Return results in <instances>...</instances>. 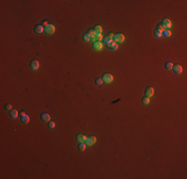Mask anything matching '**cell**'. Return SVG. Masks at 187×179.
<instances>
[{
    "mask_svg": "<svg viewBox=\"0 0 187 179\" xmlns=\"http://www.w3.org/2000/svg\"><path fill=\"white\" fill-rule=\"evenodd\" d=\"M19 117H20V121L24 124H27L30 120V118L28 116V113L25 111V110H22L20 113H19Z\"/></svg>",
    "mask_w": 187,
    "mask_h": 179,
    "instance_id": "obj_1",
    "label": "cell"
},
{
    "mask_svg": "<svg viewBox=\"0 0 187 179\" xmlns=\"http://www.w3.org/2000/svg\"><path fill=\"white\" fill-rule=\"evenodd\" d=\"M113 41L117 44L118 43H122L124 41V36L121 34V33H118V34H115L114 37H113Z\"/></svg>",
    "mask_w": 187,
    "mask_h": 179,
    "instance_id": "obj_2",
    "label": "cell"
},
{
    "mask_svg": "<svg viewBox=\"0 0 187 179\" xmlns=\"http://www.w3.org/2000/svg\"><path fill=\"white\" fill-rule=\"evenodd\" d=\"M163 31H164V28H163L162 26H161V25H157V27L154 29V32H153L154 37H156V38L161 37V36H162Z\"/></svg>",
    "mask_w": 187,
    "mask_h": 179,
    "instance_id": "obj_3",
    "label": "cell"
},
{
    "mask_svg": "<svg viewBox=\"0 0 187 179\" xmlns=\"http://www.w3.org/2000/svg\"><path fill=\"white\" fill-rule=\"evenodd\" d=\"M160 25L164 28V30H169L171 28V21L168 18H163Z\"/></svg>",
    "mask_w": 187,
    "mask_h": 179,
    "instance_id": "obj_4",
    "label": "cell"
},
{
    "mask_svg": "<svg viewBox=\"0 0 187 179\" xmlns=\"http://www.w3.org/2000/svg\"><path fill=\"white\" fill-rule=\"evenodd\" d=\"M103 81H104V83H107V84H110L111 82L114 81V77L111 76V74H109V73H105L104 75H103Z\"/></svg>",
    "mask_w": 187,
    "mask_h": 179,
    "instance_id": "obj_5",
    "label": "cell"
},
{
    "mask_svg": "<svg viewBox=\"0 0 187 179\" xmlns=\"http://www.w3.org/2000/svg\"><path fill=\"white\" fill-rule=\"evenodd\" d=\"M92 47L96 51H102L103 48H104V45H103V43L101 41H95V42H93Z\"/></svg>",
    "mask_w": 187,
    "mask_h": 179,
    "instance_id": "obj_6",
    "label": "cell"
},
{
    "mask_svg": "<svg viewBox=\"0 0 187 179\" xmlns=\"http://www.w3.org/2000/svg\"><path fill=\"white\" fill-rule=\"evenodd\" d=\"M44 31H45V32H46V34H48V35H52V34H54V32L56 31V28H55L54 25L49 24L48 26H46V27H45Z\"/></svg>",
    "mask_w": 187,
    "mask_h": 179,
    "instance_id": "obj_7",
    "label": "cell"
},
{
    "mask_svg": "<svg viewBox=\"0 0 187 179\" xmlns=\"http://www.w3.org/2000/svg\"><path fill=\"white\" fill-rule=\"evenodd\" d=\"M96 141H97L96 136H89V137H87L85 143H86V145H94L96 143Z\"/></svg>",
    "mask_w": 187,
    "mask_h": 179,
    "instance_id": "obj_8",
    "label": "cell"
},
{
    "mask_svg": "<svg viewBox=\"0 0 187 179\" xmlns=\"http://www.w3.org/2000/svg\"><path fill=\"white\" fill-rule=\"evenodd\" d=\"M44 27H43V25L42 24H37L36 26L34 27V32L36 33V34H38V35H40V34H42L43 32H44Z\"/></svg>",
    "mask_w": 187,
    "mask_h": 179,
    "instance_id": "obj_9",
    "label": "cell"
},
{
    "mask_svg": "<svg viewBox=\"0 0 187 179\" xmlns=\"http://www.w3.org/2000/svg\"><path fill=\"white\" fill-rule=\"evenodd\" d=\"M144 94H145V97H147V98L152 97L154 94V89L152 87H147L144 91Z\"/></svg>",
    "mask_w": 187,
    "mask_h": 179,
    "instance_id": "obj_10",
    "label": "cell"
},
{
    "mask_svg": "<svg viewBox=\"0 0 187 179\" xmlns=\"http://www.w3.org/2000/svg\"><path fill=\"white\" fill-rule=\"evenodd\" d=\"M39 67H40V63L37 61V60H33V61H31V63H30V68H31L33 71L38 70Z\"/></svg>",
    "mask_w": 187,
    "mask_h": 179,
    "instance_id": "obj_11",
    "label": "cell"
},
{
    "mask_svg": "<svg viewBox=\"0 0 187 179\" xmlns=\"http://www.w3.org/2000/svg\"><path fill=\"white\" fill-rule=\"evenodd\" d=\"M172 70H173L174 74H176V75H179V74H181V73H182V71H183L182 67L179 65V64H176V65H173V67H172Z\"/></svg>",
    "mask_w": 187,
    "mask_h": 179,
    "instance_id": "obj_12",
    "label": "cell"
},
{
    "mask_svg": "<svg viewBox=\"0 0 187 179\" xmlns=\"http://www.w3.org/2000/svg\"><path fill=\"white\" fill-rule=\"evenodd\" d=\"M9 116H10V118H11V119H17V118H18V116H19V112H18V110H17V109H12L9 111Z\"/></svg>",
    "mask_w": 187,
    "mask_h": 179,
    "instance_id": "obj_13",
    "label": "cell"
},
{
    "mask_svg": "<svg viewBox=\"0 0 187 179\" xmlns=\"http://www.w3.org/2000/svg\"><path fill=\"white\" fill-rule=\"evenodd\" d=\"M40 119H41V120L42 121H44V122H49L50 121V119H51V118H50V116L48 113H46V112H43V113H41V117H40Z\"/></svg>",
    "mask_w": 187,
    "mask_h": 179,
    "instance_id": "obj_14",
    "label": "cell"
},
{
    "mask_svg": "<svg viewBox=\"0 0 187 179\" xmlns=\"http://www.w3.org/2000/svg\"><path fill=\"white\" fill-rule=\"evenodd\" d=\"M87 137H88V136H86L85 134H82V133H80V134H77V136H76V139L78 140L79 142H85V141H86V139H87Z\"/></svg>",
    "mask_w": 187,
    "mask_h": 179,
    "instance_id": "obj_15",
    "label": "cell"
},
{
    "mask_svg": "<svg viewBox=\"0 0 187 179\" xmlns=\"http://www.w3.org/2000/svg\"><path fill=\"white\" fill-rule=\"evenodd\" d=\"M87 34H88V35L90 36V38H91V41H96V39H95L96 33H95L94 29H89L88 31H87Z\"/></svg>",
    "mask_w": 187,
    "mask_h": 179,
    "instance_id": "obj_16",
    "label": "cell"
},
{
    "mask_svg": "<svg viewBox=\"0 0 187 179\" xmlns=\"http://www.w3.org/2000/svg\"><path fill=\"white\" fill-rule=\"evenodd\" d=\"M94 31H95L96 34H102V32H103L102 26H101V25H96L95 28H94Z\"/></svg>",
    "mask_w": 187,
    "mask_h": 179,
    "instance_id": "obj_17",
    "label": "cell"
},
{
    "mask_svg": "<svg viewBox=\"0 0 187 179\" xmlns=\"http://www.w3.org/2000/svg\"><path fill=\"white\" fill-rule=\"evenodd\" d=\"M172 67H173V64H172V63H170V62H167V63H165V64H164V69H165V70H167V71L172 70Z\"/></svg>",
    "mask_w": 187,
    "mask_h": 179,
    "instance_id": "obj_18",
    "label": "cell"
},
{
    "mask_svg": "<svg viewBox=\"0 0 187 179\" xmlns=\"http://www.w3.org/2000/svg\"><path fill=\"white\" fill-rule=\"evenodd\" d=\"M86 148V143L85 142H79L78 144V150L79 151H84Z\"/></svg>",
    "mask_w": 187,
    "mask_h": 179,
    "instance_id": "obj_19",
    "label": "cell"
},
{
    "mask_svg": "<svg viewBox=\"0 0 187 179\" xmlns=\"http://www.w3.org/2000/svg\"><path fill=\"white\" fill-rule=\"evenodd\" d=\"M82 39H83V41L84 42H90L91 41V38H90V36L87 34V33H85L83 36H82Z\"/></svg>",
    "mask_w": 187,
    "mask_h": 179,
    "instance_id": "obj_20",
    "label": "cell"
},
{
    "mask_svg": "<svg viewBox=\"0 0 187 179\" xmlns=\"http://www.w3.org/2000/svg\"><path fill=\"white\" fill-rule=\"evenodd\" d=\"M108 47L110 50H114V51H115V50H117V49H118V44H117V43L113 42V43H110Z\"/></svg>",
    "mask_w": 187,
    "mask_h": 179,
    "instance_id": "obj_21",
    "label": "cell"
},
{
    "mask_svg": "<svg viewBox=\"0 0 187 179\" xmlns=\"http://www.w3.org/2000/svg\"><path fill=\"white\" fill-rule=\"evenodd\" d=\"M104 42L107 44V46H108L110 43H113L114 41H113V39H111V38H109V37H108V36H107V37L105 38V39H104Z\"/></svg>",
    "mask_w": 187,
    "mask_h": 179,
    "instance_id": "obj_22",
    "label": "cell"
},
{
    "mask_svg": "<svg viewBox=\"0 0 187 179\" xmlns=\"http://www.w3.org/2000/svg\"><path fill=\"white\" fill-rule=\"evenodd\" d=\"M141 103H142V105H148V104H149V98L143 97V98L141 99Z\"/></svg>",
    "mask_w": 187,
    "mask_h": 179,
    "instance_id": "obj_23",
    "label": "cell"
},
{
    "mask_svg": "<svg viewBox=\"0 0 187 179\" xmlns=\"http://www.w3.org/2000/svg\"><path fill=\"white\" fill-rule=\"evenodd\" d=\"M162 36H164V37H166V38L170 37V36H171V31H170V30H164L163 33H162Z\"/></svg>",
    "mask_w": 187,
    "mask_h": 179,
    "instance_id": "obj_24",
    "label": "cell"
},
{
    "mask_svg": "<svg viewBox=\"0 0 187 179\" xmlns=\"http://www.w3.org/2000/svg\"><path fill=\"white\" fill-rule=\"evenodd\" d=\"M103 83H104V81H103V79H102V78H98V79H96V80H95V84H96V85H98V86H101Z\"/></svg>",
    "mask_w": 187,
    "mask_h": 179,
    "instance_id": "obj_25",
    "label": "cell"
},
{
    "mask_svg": "<svg viewBox=\"0 0 187 179\" xmlns=\"http://www.w3.org/2000/svg\"><path fill=\"white\" fill-rule=\"evenodd\" d=\"M55 126H56V124H55L54 121H49V122H48V127H49L50 129H54Z\"/></svg>",
    "mask_w": 187,
    "mask_h": 179,
    "instance_id": "obj_26",
    "label": "cell"
},
{
    "mask_svg": "<svg viewBox=\"0 0 187 179\" xmlns=\"http://www.w3.org/2000/svg\"><path fill=\"white\" fill-rule=\"evenodd\" d=\"M95 39H96V41H101V42H102V39H103V35H102V34H96V36H95Z\"/></svg>",
    "mask_w": 187,
    "mask_h": 179,
    "instance_id": "obj_27",
    "label": "cell"
},
{
    "mask_svg": "<svg viewBox=\"0 0 187 179\" xmlns=\"http://www.w3.org/2000/svg\"><path fill=\"white\" fill-rule=\"evenodd\" d=\"M4 109H5V110H8V111H10V110L12 109V106H11L10 104H6V105L4 106Z\"/></svg>",
    "mask_w": 187,
    "mask_h": 179,
    "instance_id": "obj_28",
    "label": "cell"
},
{
    "mask_svg": "<svg viewBox=\"0 0 187 179\" xmlns=\"http://www.w3.org/2000/svg\"><path fill=\"white\" fill-rule=\"evenodd\" d=\"M42 25H43V27H44V26L46 27V26H48V25H49V23H48V21L43 20V21H42Z\"/></svg>",
    "mask_w": 187,
    "mask_h": 179,
    "instance_id": "obj_29",
    "label": "cell"
},
{
    "mask_svg": "<svg viewBox=\"0 0 187 179\" xmlns=\"http://www.w3.org/2000/svg\"><path fill=\"white\" fill-rule=\"evenodd\" d=\"M108 37H109V38H111V39H113V37H114V33H113V32H109V33L108 34Z\"/></svg>",
    "mask_w": 187,
    "mask_h": 179,
    "instance_id": "obj_30",
    "label": "cell"
}]
</instances>
